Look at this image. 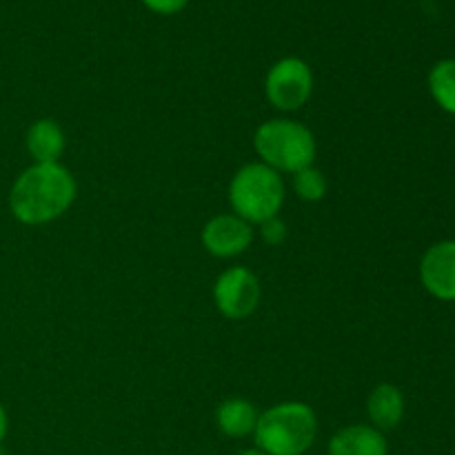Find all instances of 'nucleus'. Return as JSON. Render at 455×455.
Returning <instances> with one entry per match:
<instances>
[{
    "label": "nucleus",
    "instance_id": "obj_7",
    "mask_svg": "<svg viewBox=\"0 0 455 455\" xmlns=\"http://www.w3.org/2000/svg\"><path fill=\"white\" fill-rule=\"evenodd\" d=\"M200 240L212 256L235 258L251 247L253 229L247 220L238 218L235 213H220L203 227Z\"/></svg>",
    "mask_w": 455,
    "mask_h": 455
},
{
    "label": "nucleus",
    "instance_id": "obj_2",
    "mask_svg": "<svg viewBox=\"0 0 455 455\" xmlns=\"http://www.w3.org/2000/svg\"><path fill=\"white\" fill-rule=\"evenodd\" d=\"M318 438V418L307 403H280L258 416L253 440L267 455H305Z\"/></svg>",
    "mask_w": 455,
    "mask_h": 455
},
{
    "label": "nucleus",
    "instance_id": "obj_5",
    "mask_svg": "<svg viewBox=\"0 0 455 455\" xmlns=\"http://www.w3.org/2000/svg\"><path fill=\"white\" fill-rule=\"evenodd\" d=\"M265 93L275 109L298 111L314 93V71L302 58H283L267 74Z\"/></svg>",
    "mask_w": 455,
    "mask_h": 455
},
{
    "label": "nucleus",
    "instance_id": "obj_12",
    "mask_svg": "<svg viewBox=\"0 0 455 455\" xmlns=\"http://www.w3.org/2000/svg\"><path fill=\"white\" fill-rule=\"evenodd\" d=\"M258 416L260 413L256 411V407L249 400L229 398L218 404L216 425L227 438H247V435H253Z\"/></svg>",
    "mask_w": 455,
    "mask_h": 455
},
{
    "label": "nucleus",
    "instance_id": "obj_10",
    "mask_svg": "<svg viewBox=\"0 0 455 455\" xmlns=\"http://www.w3.org/2000/svg\"><path fill=\"white\" fill-rule=\"evenodd\" d=\"M367 413L371 427H376L378 431H391L403 422L404 418V395L403 391L395 385L389 382H382L376 389L369 394L367 400Z\"/></svg>",
    "mask_w": 455,
    "mask_h": 455
},
{
    "label": "nucleus",
    "instance_id": "obj_18",
    "mask_svg": "<svg viewBox=\"0 0 455 455\" xmlns=\"http://www.w3.org/2000/svg\"><path fill=\"white\" fill-rule=\"evenodd\" d=\"M240 455H267V453H262L260 449H256V447H253V449H247V451H243V453H240Z\"/></svg>",
    "mask_w": 455,
    "mask_h": 455
},
{
    "label": "nucleus",
    "instance_id": "obj_3",
    "mask_svg": "<svg viewBox=\"0 0 455 455\" xmlns=\"http://www.w3.org/2000/svg\"><path fill=\"white\" fill-rule=\"evenodd\" d=\"M253 147L260 163L274 172L298 173L314 164L318 145L309 127L289 118H274L262 123L253 133Z\"/></svg>",
    "mask_w": 455,
    "mask_h": 455
},
{
    "label": "nucleus",
    "instance_id": "obj_8",
    "mask_svg": "<svg viewBox=\"0 0 455 455\" xmlns=\"http://www.w3.org/2000/svg\"><path fill=\"white\" fill-rule=\"evenodd\" d=\"M420 280L438 300H455V240H444L427 249L420 262Z\"/></svg>",
    "mask_w": 455,
    "mask_h": 455
},
{
    "label": "nucleus",
    "instance_id": "obj_9",
    "mask_svg": "<svg viewBox=\"0 0 455 455\" xmlns=\"http://www.w3.org/2000/svg\"><path fill=\"white\" fill-rule=\"evenodd\" d=\"M329 455H389L385 434L371 425H351L336 431L327 444Z\"/></svg>",
    "mask_w": 455,
    "mask_h": 455
},
{
    "label": "nucleus",
    "instance_id": "obj_11",
    "mask_svg": "<svg viewBox=\"0 0 455 455\" xmlns=\"http://www.w3.org/2000/svg\"><path fill=\"white\" fill-rule=\"evenodd\" d=\"M65 147V132L56 120L40 118L27 129V151L36 163H58Z\"/></svg>",
    "mask_w": 455,
    "mask_h": 455
},
{
    "label": "nucleus",
    "instance_id": "obj_15",
    "mask_svg": "<svg viewBox=\"0 0 455 455\" xmlns=\"http://www.w3.org/2000/svg\"><path fill=\"white\" fill-rule=\"evenodd\" d=\"M260 235L269 247H278V244H283L287 240V225L278 216L269 218V220H265L260 225Z\"/></svg>",
    "mask_w": 455,
    "mask_h": 455
},
{
    "label": "nucleus",
    "instance_id": "obj_16",
    "mask_svg": "<svg viewBox=\"0 0 455 455\" xmlns=\"http://www.w3.org/2000/svg\"><path fill=\"white\" fill-rule=\"evenodd\" d=\"M142 3H145L147 9L160 13V16H173V13L182 12L189 0H142Z\"/></svg>",
    "mask_w": 455,
    "mask_h": 455
},
{
    "label": "nucleus",
    "instance_id": "obj_6",
    "mask_svg": "<svg viewBox=\"0 0 455 455\" xmlns=\"http://www.w3.org/2000/svg\"><path fill=\"white\" fill-rule=\"evenodd\" d=\"M218 311L229 320H244L256 314L262 300L260 280L247 267H231L218 275L213 284Z\"/></svg>",
    "mask_w": 455,
    "mask_h": 455
},
{
    "label": "nucleus",
    "instance_id": "obj_1",
    "mask_svg": "<svg viewBox=\"0 0 455 455\" xmlns=\"http://www.w3.org/2000/svg\"><path fill=\"white\" fill-rule=\"evenodd\" d=\"M76 200V180L60 163H34L13 182L9 209L22 225H47L69 212Z\"/></svg>",
    "mask_w": 455,
    "mask_h": 455
},
{
    "label": "nucleus",
    "instance_id": "obj_4",
    "mask_svg": "<svg viewBox=\"0 0 455 455\" xmlns=\"http://www.w3.org/2000/svg\"><path fill=\"white\" fill-rule=\"evenodd\" d=\"M229 203L235 216L249 225L275 218L284 204V182L278 172L262 163H249L229 182Z\"/></svg>",
    "mask_w": 455,
    "mask_h": 455
},
{
    "label": "nucleus",
    "instance_id": "obj_14",
    "mask_svg": "<svg viewBox=\"0 0 455 455\" xmlns=\"http://www.w3.org/2000/svg\"><path fill=\"white\" fill-rule=\"evenodd\" d=\"M293 189H296L298 198H302L305 203H318L327 194V178L311 164V167L293 173Z\"/></svg>",
    "mask_w": 455,
    "mask_h": 455
},
{
    "label": "nucleus",
    "instance_id": "obj_13",
    "mask_svg": "<svg viewBox=\"0 0 455 455\" xmlns=\"http://www.w3.org/2000/svg\"><path fill=\"white\" fill-rule=\"evenodd\" d=\"M429 92L440 109L455 116V60H440L431 69Z\"/></svg>",
    "mask_w": 455,
    "mask_h": 455
},
{
    "label": "nucleus",
    "instance_id": "obj_17",
    "mask_svg": "<svg viewBox=\"0 0 455 455\" xmlns=\"http://www.w3.org/2000/svg\"><path fill=\"white\" fill-rule=\"evenodd\" d=\"M7 431H9V418H7V411H4V407L0 404V447H3L4 438H7Z\"/></svg>",
    "mask_w": 455,
    "mask_h": 455
}]
</instances>
